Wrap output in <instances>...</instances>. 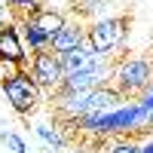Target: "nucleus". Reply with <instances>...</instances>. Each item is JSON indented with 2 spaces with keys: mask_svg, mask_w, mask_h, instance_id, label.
Instances as JSON below:
<instances>
[{
  "mask_svg": "<svg viewBox=\"0 0 153 153\" xmlns=\"http://www.w3.org/2000/svg\"><path fill=\"white\" fill-rule=\"evenodd\" d=\"M0 58H6V61H16V65L25 68V61H28V49H25L22 43V34L16 25H3L0 28Z\"/></svg>",
  "mask_w": 153,
  "mask_h": 153,
  "instance_id": "0eeeda50",
  "label": "nucleus"
},
{
  "mask_svg": "<svg viewBox=\"0 0 153 153\" xmlns=\"http://www.w3.org/2000/svg\"><path fill=\"white\" fill-rule=\"evenodd\" d=\"M147 132H150V135H153V117H150V126H147Z\"/></svg>",
  "mask_w": 153,
  "mask_h": 153,
  "instance_id": "a211bd4d",
  "label": "nucleus"
},
{
  "mask_svg": "<svg viewBox=\"0 0 153 153\" xmlns=\"http://www.w3.org/2000/svg\"><path fill=\"white\" fill-rule=\"evenodd\" d=\"M135 101H138V107H141V113L147 117V126H150V117H153V83H150Z\"/></svg>",
  "mask_w": 153,
  "mask_h": 153,
  "instance_id": "4468645a",
  "label": "nucleus"
},
{
  "mask_svg": "<svg viewBox=\"0 0 153 153\" xmlns=\"http://www.w3.org/2000/svg\"><path fill=\"white\" fill-rule=\"evenodd\" d=\"M25 68L22 65H16V61H6V58H0V86H3L6 80H12L16 74H22Z\"/></svg>",
  "mask_w": 153,
  "mask_h": 153,
  "instance_id": "dca6fc26",
  "label": "nucleus"
},
{
  "mask_svg": "<svg viewBox=\"0 0 153 153\" xmlns=\"http://www.w3.org/2000/svg\"><path fill=\"white\" fill-rule=\"evenodd\" d=\"M40 6L49 9V12H55V16H76V9H80V0H40Z\"/></svg>",
  "mask_w": 153,
  "mask_h": 153,
  "instance_id": "9b49d317",
  "label": "nucleus"
},
{
  "mask_svg": "<svg viewBox=\"0 0 153 153\" xmlns=\"http://www.w3.org/2000/svg\"><path fill=\"white\" fill-rule=\"evenodd\" d=\"M126 34H129L126 16H101V19L86 22V43L104 58H120L117 52L126 43Z\"/></svg>",
  "mask_w": 153,
  "mask_h": 153,
  "instance_id": "f03ea898",
  "label": "nucleus"
},
{
  "mask_svg": "<svg viewBox=\"0 0 153 153\" xmlns=\"http://www.w3.org/2000/svg\"><path fill=\"white\" fill-rule=\"evenodd\" d=\"M34 132L40 135L49 147H65V135H61L58 129H52L49 123H37V126H34Z\"/></svg>",
  "mask_w": 153,
  "mask_h": 153,
  "instance_id": "f8f14e48",
  "label": "nucleus"
},
{
  "mask_svg": "<svg viewBox=\"0 0 153 153\" xmlns=\"http://www.w3.org/2000/svg\"><path fill=\"white\" fill-rule=\"evenodd\" d=\"M104 153H141V144H138L135 138H110Z\"/></svg>",
  "mask_w": 153,
  "mask_h": 153,
  "instance_id": "ddd939ff",
  "label": "nucleus"
},
{
  "mask_svg": "<svg viewBox=\"0 0 153 153\" xmlns=\"http://www.w3.org/2000/svg\"><path fill=\"white\" fill-rule=\"evenodd\" d=\"M31 76L34 83L43 89V95H55L61 86H65V68H61V55H55L52 49H43V52L31 55Z\"/></svg>",
  "mask_w": 153,
  "mask_h": 153,
  "instance_id": "20e7f679",
  "label": "nucleus"
},
{
  "mask_svg": "<svg viewBox=\"0 0 153 153\" xmlns=\"http://www.w3.org/2000/svg\"><path fill=\"white\" fill-rule=\"evenodd\" d=\"M0 141H3L12 153H28V144H25L22 135H16V132H3V135H0Z\"/></svg>",
  "mask_w": 153,
  "mask_h": 153,
  "instance_id": "2eb2a0df",
  "label": "nucleus"
},
{
  "mask_svg": "<svg viewBox=\"0 0 153 153\" xmlns=\"http://www.w3.org/2000/svg\"><path fill=\"white\" fill-rule=\"evenodd\" d=\"M150 83H153V61L150 58H144V55H120V58H113L110 86L126 101H135Z\"/></svg>",
  "mask_w": 153,
  "mask_h": 153,
  "instance_id": "f257e3e1",
  "label": "nucleus"
},
{
  "mask_svg": "<svg viewBox=\"0 0 153 153\" xmlns=\"http://www.w3.org/2000/svg\"><path fill=\"white\" fill-rule=\"evenodd\" d=\"M3 6H6L9 12H16L19 22H22V19H31L34 12H40V9H43V6H40V0H3Z\"/></svg>",
  "mask_w": 153,
  "mask_h": 153,
  "instance_id": "9d476101",
  "label": "nucleus"
},
{
  "mask_svg": "<svg viewBox=\"0 0 153 153\" xmlns=\"http://www.w3.org/2000/svg\"><path fill=\"white\" fill-rule=\"evenodd\" d=\"M0 92H3L6 104L16 110L19 117H31L37 110V104H40V98H43V89L34 83L31 71H22V74L12 76V80H6L0 86Z\"/></svg>",
  "mask_w": 153,
  "mask_h": 153,
  "instance_id": "7ed1b4c3",
  "label": "nucleus"
},
{
  "mask_svg": "<svg viewBox=\"0 0 153 153\" xmlns=\"http://www.w3.org/2000/svg\"><path fill=\"white\" fill-rule=\"evenodd\" d=\"M107 61H113V58H104V55H98L92 46H80V49H74V52H68V55H61V68H65V76H71V74H80V71H92V68H98V65H107Z\"/></svg>",
  "mask_w": 153,
  "mask_h": 153,
  "instance_id": "423d86ee",
  "label": "nucleus"
},
{
  "mask_svg": "<svg viewBox=\"0 0 153 153\" xmlns=\"http://www.w3.org/2000/svg\"><path fill=\"white\" fill-rule=\"evenodd\" d=\"M34 22L40 25V28L49 34V40H52V34H58V28H61L68 19H65V16H55V12H49V9H40V12H34Z\"/></svg>",
  "mask_w": 153,
  "mask_h": 153,
  "instance_id": "1a4fd4ad",
  "label": "nucleus"
},
{
  "mask_svg": "<svg viewBox=\"0 0 153 153\" xmlns=\"http://www.w3.org/2000/svg\"><path fill=\"white\" fill-rule=\"evenodd\" d=\"M16 28H19L22 43H25V49H28L31 55H37V52H43V49H49V34L34 22V16H31V19H22Z\"/></svg>",
  "mask_w": 153,
  "mask_h": 153,
  "instance_id": "6e6552de",
  "label": "nucleus"
},
{
  "mask_svg": "<svg viewBox=\"0 0 153 153\" xmlns=\"http://www.w3.org/2000/svg\"><path fill=\"white\" fill-rule=\"evenodd\" d=\"M6 25V6H3V0H0V28Z\"/></svg>",
  "mask_w": 153,
  "mask_h": 153,
  "instance_id": "f3484780",
  "label": "nucleus"
},
{
  "mask_svg": "<svg viewBox=\"0 0 153 153\" xmlns=\"http://www.w3.org/2000/svg\"><path fill=\"white\" fill-rule=\"evenodd\" d=\"M80 46H86V22L80 16H71L58 28V34H52L49 49H52L55 55H68V52H74V49H80Z\"/></svg>",
  "mask_w": 153,
  "mask_h": 153,
  "instance_id": "39448f33",
  "label": "nucleus"
}]
</instances>
